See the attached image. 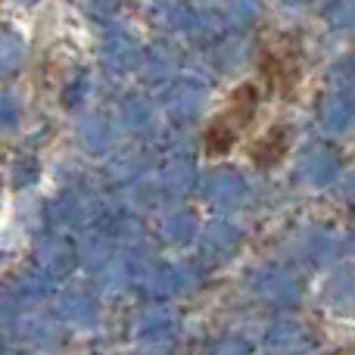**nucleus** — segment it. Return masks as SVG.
Segmentation results:
<instances>
[{"label":"nucleus","mask_w":355,"mask_h":355,"mask_svg":"<svg viewBox=\"0 0 355 355\" xmlns=\"http://www.w3.org/2000/svg\"><path fill=\"white\" fill-rule=\"evenodd\" d=\"M234 141H237V131H234L225 119H215V125L206 131V153L209 156L227 153V150L234 147Z\"/></svg>","instance_id":"20e7f679"},{"label":"nucleus","mask_w":355,"mask_h":355,"mask_svg":"<svg viewBox=\"0 0 355 355\" xmlns=\"http://www.w3.org/2000/svg\"><path fill=\"white\" fill-rule=\"evenodd\" d=\"M287 150H290V131L284 128V125H275L268 135L259 137L250 147V159L256 162L259 168H271V166H281Z\"/></svg>","instance_id":"f03ea898"},{"label":"nucleus","mask_w":355,"mask_h":355,"mask_svg":"<svg viewBox=\"0 0 355 355\" xmlns=\"http://www.w3.org/2000/svg\"><path fill=\"white\" fill-rule=\"evenodd\" d=\"M256 110H259V91H256V85H240L237 91L231 94V100H227V110L221 112L218 119H225V122L240 135V131H243L246 125L252 122Z\"/></svg>","instance_id":"7ed1b4c3"},{"label":"nucleus","mask_w":355,"mask_h":355,"mask_svg":"<svg viewBox=\"0 0 355 355\" xmlns=\"http://www.w3.org/2000/svg\"><path fill=\"white\" fill-rule=\"evenodd\" d=\"M262 75L268 81L271 91L277 94H293L296 81H300V56L287 41L271 47L262 60Z\"/></svg>","instance_id":"f257e3e1"}]
</instances>
